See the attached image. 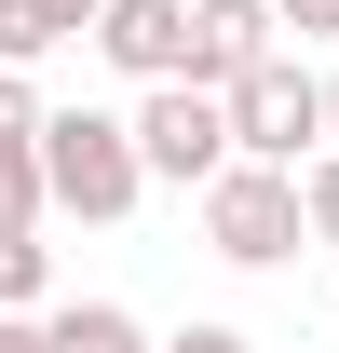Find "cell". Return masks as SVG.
<instances>
[{
	"mask_svg": "<svg viewBox=\"0 0 339 353\" xmlns=\"http://www.w3.org/2000/svg\"><path fill=\"white\" fill-rule=\"evenodd\" d=\"M41 176H54V218H136L150 204V150H136V109H54L41 123Z\"/></svg>",
	"mask_w": 339,
	"mask_h": 353,
	"instance_id": "6da1fadb",
	"label": "cell"
},
{
	"mask_svg": "<svg viewBox=\"0 0 339 353\" xmlns=\"http://www.w3.org/2000/svg\"><path fill=\"white\" fill-rule=\"evenodd\" d=\"M136 150H150V190H190V204L245 163V136H231V95H217V82H150V95H136Z\"/></svg>",
	"mask_w": 339,
	"mask_h": 353,
	"instance_id": "7a4b0ae2",
	"label": "cell"
},
{
	"mask_svg": "<svg viewBox=\"0 0 339 353\" xmlns=\"http://www.w3.org/2000/svg\"><path fill=\"white\" fill-rule=\"evenodd\" d=\"M204 245L231 272H285L298 245H312V190H298V163H231L204 190Z\"/></svg>",
	"mask_w": 339,
	"mask_h": 353,
	"instance_id": "3957f363",
	"label": "cell"
},
{
	"mask_svg": "<svg viewBox=\"0 0 339 353\" xmlns=\"http://www.w3.org/2000/svg\"><path fill=\"white\" fill-rule=\"evenodd\" d=\"M231 136H245V163H326V150H339V123H326V68H298V54L245 68V82H231Z\"/></svg>",
	"mask_w": 339,
	"mask_h": 353,
	"instance_id": "277c9868",
	"label": "cell"
},
{
	"mask_svg": "<svg viewBox=\"0 0 339 353\" xmlns=\"http://www.w3.org/2000/svg\"><path fill=\"white\" fill-rule=\"evenodd\" d=\"M95 54H109L136 95L190 82V0H109V14H95Z\"/></svg>",
	"mask_w": 339,
	"mask_h": 353,
	"instance_id": "5b68a950",
	"label": "cell"
},
{
	"mask_svg": "<svg viewBox=\"0 0 339 353\" xmlns=\"http://www.w3.org/2000/svg\"><path fill=\"white\" fill-rule=\"evenodd\" d=\"M285 54V14L271 0H190V82H245V68H271Z\"/></svg>",
	"mask_w": 339,
	"mask_h": 353,
	"instance_id": "8992f818",
	"label": "cell"
},
{
	"mask_svg": "<svg viewBox=\"0 0 339 353\" xmlns=\"http://www.w3.org/2000/svg\"><path fill=\"white\" fill-rule=\"evenodd\" d=\"M54 353H163L123 299H54Z\"/></svg>",
	"mask_w": 339,
	"mask_h": 353,
	"instance_id": "52a82bcc",
	"label": "cell"
},
{
	"mask_svg": "<svg viewBox=\"0 0 339 353\" xmlns=\"http://www.w3.org/2000/svg\"><path fill=\"white\" fill-rule=\"evenodd\" d=\"M0 312H54V245L0 218Z\"/></svg>",
	"mask_w": 339,
	"mask_h": 353,
	"instance_id": "ba28073f",
	"label": "cell"
},
{
	"mask_svg": "<svg viewBox=\"0 0 339 353\" xmlns=\"http://www.w3.org/2000/svg\"><path fill=\"white\" fill-rule=\"evenodd\" d=\"M82 28L54 14V0H0V68H41V54H68Z\"/></svg>",
	"mask_w": 339,
	"mask_h": 353,
	"instance_id": "9c48e42d",
	"label": "cell"
},
{
	"mask_svg": "<svg viewBox=\"0 0 339 353\" xmlns=\"http://www.w3.org/2000/svg\"><path fill=\"white\" fill-rule=\"evenodd\" d=\"M0 218H14V231H41V218H54V176H41V136H28V150H0Z\"/></svg>",
	"mask_w": 339,
	"mask_h": 353,
	"instance_id": "30bf717a",
	"label": "cell"
},
{
	"mask_svg": "<svg viewBox=\"0 0 339 353\" xmlns=\"http://www.w3.org/2000/svg\"><path fill=\"white\" fill-rule=\"evenodd\" d=\"M41 123H54V109H41V82H28V68H0V150H28Z\"/></svg>",
	"mask_w": 339,
	"mask_h": 353,
	"instance_id": "8fae6325",
	"label": "cell"
},
{
	"mask_svg": "<svg viewBox=\"0 0 339 353\" xmlns=\"http://www.w3.org/2000/svg\"><path fill=\"white\" fill-rule=\"evenodd\" d=\"M298 190H312V245H339V150H326V163H298Z\"/></svg>",
	"mask_w": 339,
	"mask_h": 353,
	"instance_id": "7c38bea8",
	"label": "cell"
},
{
	"mask_svg": "<svg viewBox=\"0 0 339 353\" xmlns=\"http://www.w3.org/2000/svg\"><path fill=\"white\" fill-rule=\"evenodd\" d=\"M271 14H285L298 41H339V0H271Z\"/></svg>",
	"mask_w": 339,
	"mask_h": 353,
	"instance_id": "4fadbf2b",
	"label": "cell"
},
{
	"mask_svg": "<svg viewBox=\"0 0 339 353\" xmlns=\"http://www.w3.org/2000/svg\"><path fill=\"white\" fill-rule=\"evenodd\" d=\"M0 353H54V312H0Z\"/></svg>",
	"mask_w": 339,
	"mask_h": 353,
	"instance_id": "5bb4252c",
	"label": "cell"
},
{
	"mask_svg": "<svg viewBox=\"0 0 339 353\" xmlns=\"http://www.w3.org/2000/svg\"><path fill=\"white\" fill-rule=\"evenodd\" d=\"M163 353H258V340H245V326H176Z\"/></svg>",
	"mask_w": 339,
	"mask_h": 353,
	"instance_id": "9a60e30c",
	"label": "cell"
},
{
	"mask_svg": "<svg viewBox=\"0 0 339 353\" xmlns=\"http://www.w3.org/2000/svg\"><path fill=\"white\" fill-rule=\"evenodd\" d=\"M54 14H68V28H82V41H95V14H109V0H54Z\"/></svg>",
	"mask_w": 339,
	"mask_h": 353,
	"instance_id": "2e32d148",
	"label": "cell"
},
{
	"mask_svg": "<svg viewBox=\"0 0 339 353\" xmlns=\"http://www.w3.org/2000/svg\"><path fill=\"white\" fill-rule=\"evenodd\" d=\"M326 123H339V68H326Z\"/></svg>",
	"mask_w": 339,
	"mask_h": 353,
	"instance_id": "e0dca14e",
	"label": "cell"
}]
</instances>
